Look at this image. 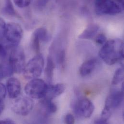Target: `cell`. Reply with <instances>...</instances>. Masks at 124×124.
I'll return each mask as SVG.
<instances>
[{
	"instance_id": "6da1fadb",
	"label": "cell",
	"mask_w": 124,
	"mask_h": 124,
	"mask_svg": "<svg viewBox=\"0 0 124 124\" xmlns=\"http://www.w3.org/2000/svg\"><path fill=\"white\" fill-rule=\"evenodd\" d=\"M99 56L106 64L112 65L124 59V42L120 39L110 40L100 49Z\"/></svg>"
},
{
	"instance_id": "7a4b0ae2",
	"label": "cell",
	"mask_w": 124,
	"mask_h": 124,
	"mask_svg": "<svg viewBox=\"0 0 124 124\" xmlns=\"http://www.w3.org/2000/svg\"><path fill=\"white\" fill-rule=\"evenodd\" d=\"M48 85L44 80L38 78L31 79L25 86V92L27 95L35 99H43L45 97Z\"/></svg>"
},
{
	"instance_id": "3957f363",
	"label": "cell",
	"mask_w": 124,
	"mask_h": 124,
	"mask_svg": "<svg viewBox=\"0 0 124 124\" xmlns=\"http://www.w3.org/2000/svg\"><path fill=\"white\" fill-rule=\"evenodd\" d=\"M45 61L41 54H37L26 64L23 73L28 79L38 78L41 75L44 67Z\"/></svg>"
},
{
	"instance_id": "277c9868",
	"label": "cell",
	"mask_w": 124,
	"mask_h": 124,
	"mask_svg": "<svg viewBox=\"0 0 124 124\" xmlns=\"http://www.w3.org/2000/svg\"><path fill=\"white\" fill-rule=\"evenodd\" d=\"M122 11L121 5L114 0H99L95 1V11L98 15H116Z\"/></svg>"
},
{
	"instance_id": "5b68a950",
	"label": "cell",
	"mask_w": 124,
	"mask_h": 124,
	"mask_svg": "<svg viewBox=\"0 0 124 124\" xmlns=\"http://www.w3.org/2000/svg\"><path fill=\"white\" fill-rule=\"evenodd\" d=\"M23 35L21 26L17 23L9 22L7 24L4 38L8 45L13 47L18 46Z\"/></svg>"
},
{
	"instance_id": "8992f818",
	"label": "cell",
	"mask_w": 124,
	"mask_h": 124,
	"mask_svg": "<svg viewBox=\"0 0 124 124\" xmlns=\"http://www.w3.org/2000/svg\"><path fill=\"white\" fill-rule=\"evenodd\" d=\"M72 108L76 116L83 119L89 118L95 110L93 103L87 98L78 100L74 103Z\"/></svg>"
},
{
	"instance_id": "52a82bcc",
	"label": "cell",
	"mask_w": 124,
	"mask_h": 124,
	"mask_svg": "<svg viewBox=\"0 0 124 124\" xmlns=\"http://www.w3.org/2000/svg\"><path fill=\"white\" fill-rule=\"evenodd\" d=\"M8 61L12 66L14 72L17 73L23 72L26 66L25 56L23 49L18 46L13 47Z\"/></svg>"
},
{
	"instance_id": "ba28073f",
	"label": "cell",
	"mask_w": 124,
	"mask_h": 124,
	"mask_svg": "<svg viewBox=\"0 0 124 124\" xmlns=\"http://www.w3.org/2000/svg\"><path fill=\"white\" fill-rule=\"evenodd\" d=\"M34 103L32 98L23 97L17 99L12 106V110L16 114L26 116L32 110Z\"/></svg>"
},
{
	"instance_id": "9c48e42d",
	"label": "cell",
	"mask_w": 124,
	"mask_h": 124,
	"mask_svg": "<svg viewBox=\"0 0 124 124\" xmlns=\"http://www.w3.org/2000/svg\"><path fill=\"white\" fill-rule=\"evenodd\" d=\"M121 91H116L111 93L107 98L104 108L113 112V110L118 107L124 99L123 83Z\"/></svg>"
},
{
	"instance_id": "30bf717a",
	"label": "cell",
	"mask_w": 124,
	"mask_h": 124,
	"mask_svg": "<svg viewBox=\"0 0 124 124\" xmlns=\"http://www.w3.org/2000/svg\"><path fill=\"white\" fill-rule=\"evenodd\" d=\"M6 87L8 96L11 99L17 98L21 92V83L17 78L14 77L8 79L6 82Z\"/></svg>"
},
{
	"instance_id": "8fae6325",
	"label": "cell",
	"mask_w": 124,
	"mask_h": 124,
	"mask_svg": "<svg viewBox=\"0 0 124 124\" xmlns=\"http://www.w3.org/2000/svg\"><path fill=\"white\" fill-rule=\"evenodd\" d=\"M66 86L63 84H57L55 85H48L45 97L43 99L52 100L60 96L65 91Z\"/></svg>"
},
{
	"instance_id": "7c38bea8",
	"label": "cell",
	"mask_w": 124,
	"mask_h": 124,
	"mask_svg": "<svg viewBox=\"0 0 124 124\" xmlns=\"http://www.w3.org/2000/svg\"><path fill=\"white\" fill-rule=\"evenodd\" d=\"M100 27L98 24L95 23L89 24L80 34L78 38L80 39H91L97 33Z\"/></svg>"
},
{
	"instance_id": "4fadbf2b",
	"label": "cell",
	"mask_w": 124,
	"mask_h": 124,
	"mask_svg": "<svg viewBox=\"0 0 124 124\" xmlns=\"http://www.w3.org/2000/svg\"><path fill=\"white\" fill-rule=\"evenodd\" d=\"M97 64L96 59H91L84 62L79 68V73L83 77L86 76L90 74L95 69Z\"/></svg>"
},
{
	"instance_id": "5bb4252c",
	"label": "cell",
	"mask_w": 124,
	"mask_h": 124,
	"mask_svg": "<svg viewBox=\"0 0 124 124\" xmlns=\"http://www.w3.org/2000/svg\"><path fill=\"white\" fill-rule=\"evenodd\" d=\"M54 68L55 64L52 58L50 56H48L45 69V76L48 85H52Z\"/></svg>"
},
{
	"instance_id": "9a60e30c",
	"label": "cell",
	"mask_w": 124,
	"mask_h": 124,
	"mask_svg": "<svg viewBox=\"0 0 124 124\" xmlns=\"http://www.w3.org/2000/svg\"><path fill=\"white\" fill-rule=\"evenodd\" d=\"M41 106L44 111V114L46 115L54 114L58 110L57 105L52 101V100L44 99L41 101Z\"/></svg>"
},
{
	"instance_id": "2e32d148",
	"label": "cell",
	"mask_w": 124,
	"mask_h": 124,
	"mask_svg": "<svg viewBox=\"0 0 124 124\" xmlns=\"http://www.w3.org/2000/svg\"><path fill=\"white\" fill-rule=\"evenodd\" d=\"M33 35L36 37L40 41L48 42L50 41L51 37L46 29L44 27L37 29L33 33Z\"/></svg>"
},
{
	"instance_id": "e0dca14e",
	"label": "cell",
	"mask_w": 124,
	"mask_h": 124,
	"mask_svg": "<svg viewBox=\"0 0 124 124\" xmlns=\"http://www.w3.org/2000/svg\"><path fill=\"white\" fill-rule=\"evenodd\" d=\"M3 14L11 16H17L11 0H4V6L2 9Z\"/></svg>"
},
{
	"instance_id": "ac0fdd59",
	"label": "cell",
	"mask_w": 124,
	"mask_h": 124,
	"mask_svg": "<svg viewBox=\"0 0 124 124\" xmlns=\"http://www.w3.org/2000/svg\"><path fill=\"white\" fill-rule=\"evenodd\" d=\"M123 79L124 69L123 67H121L117 69L112 79V84L113 85H117L123 81Z\"/></svg>"
},
{
	"instance_id": "d6986e66",
	"label": "cell",
	"mask_w": 124,
	"mask_h": 124,
	"mask_svg": "<svg viewBox=\"0 0 124 124\" xmlns=\"http://www.w3.org/2000/svg\"><path fill=\"white\" fill-rule=\"evenodd\" d=\"M57 61L62 68L64 69L66 62V54L64 50L62 49L58 52L57 55Z\"/></svg>"
},
{
	"instance_id": "ffe728a7",
	"label": "cell",
	"mask_w": 124,
	"mask_h": 124,
	"mask_svg": "<svg viewBox=\"0 0 124 124\" xmlns=\"http://www.w3.org/2000/svg\"><path fill=\"white\" fill-rule=\"evenodd\" d=\"M6 26L7 24L4 20L0 17V42L4 38Z\"/></svg>"
},
{
	"instance_id": "44dd1931",
	"label": "cell",
	"mask_w": 124,
	"mask_h": 124,
	"mask_svg": "<svg viewBox=\"0 0 124 124\" xmlns=\"http://www.w3.org/2000/svg\"><path fill=\"white\" fill-rule=\"evenodd\" d=\"M31 0H13L14 3L19 8H23L28 7Z\"/></svg>"
},
{
	"instance_id": "7402d4cb",
	"label": "cell",
	"mask_w": 124,
	"mask_h": 124,
	"mask_svg": "<svg viewBox=\"0 0 124 124\" xmlns=\"http://www.w3.org/2000/svg\"><path fill=\"white\" fill-rule=\"evenodd\" d=\"M6 87L1 83H0V101H3L6 95Z\"/></svg>"
},
{
	"instance_id": "603a6c76",
	"label": "cell",
	"mask_w": 124,
	"mask_h": 124,
	"mask_svg": "<svg viewBox=\"0 0 124 124\" xmlns=\"http://www.w3.org/2000/svg\"><path fill=\"white\" fill-rule=\"evenodd\" d=\"M107 41V38L103 34H101L97 36L96 42L99 45H104Z\"/></svg>"
},
{
	"instance_id": "cb8c5ba5",
	"label": "cell",
	"mask_w": 124,
	"mask_h": 124,
	"mask_svg": "<svg viewBox=\"0 0 124 124\" xmlns=\"http://www.w3.org/2000/svg\"><path fill=\"white\" fill-rule=\"evenodd\" d=\"M65 122L68 124H74V118L73 116L70 114L67 115L65 117Z\"/></svg>"
},
{
	"instance_id": "d4e9b609",
	"label": "cell",
	"mask_w": 124,
	"mask_h": 124,
	"mask_svg": "<svg viewBox=\"0 0 124 124\" xmlns=\"http://www.w3.org/2000/svg\"><path fill=\"white\" fill-rule=\"evenodd\" d=\"M7 51L5 47L0 44V58H4L6 56Z\"/></svg>"
},
{
	"instance_id": "484cf974",
	"label": "cell",
	"mask_w": 124,
	"mask_h": 124,
	"mask_svg": "<svg viewBox=\"0 0 124 124\" xmlns=\"http://www.w3.org/2000/svg\"><path fill=\"white\" fill-rule=\"evenodd\" d=\"M4 64H0V80L2 78L6 77V72Z\"/></svg>"
},
{
	"instance_id": "4316f807",
	"label": "cell",
	"mask_w": 124,
	"mask_h": 124,
	"mask_svg": "<svg viewBox=\"0 0 124 124\" xmlns=\"http://www.w3.org/2000/svg\"><path fill=\"white\" fill-rule=\"evenodd\" d=\"M14 123V122L10 119H5L0 120V124H11Z\"/></svg>"
},
{
	"instance_id": "83f0119b",
	"label": "cell",
	"mask_w": 124,
	"mask_h": 124,
	"mask_svg": "<svg viewBox=\"0 0 124 124\" xmlns=\"http://www.w3.org/2000/svg\"><path fill=\"white\" fill-rule=\"evenodd\" d=\"M4 108V103L3 101H0V115L2 113Z\"/></svg>"
},
{
	"instance_id": "f1b7e54d",
	"label": "cell",
	"mask_w": 124,
	"mask_h": 124,
	"mask_svg": "<svg viewBox=\"0 0 124 124\" xmlns=\"http://www.w3.org/2000/svg\"></svg>"
}]
</instances>
